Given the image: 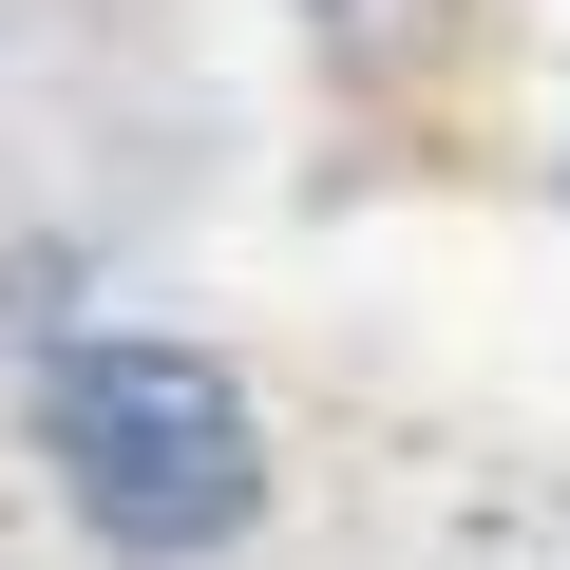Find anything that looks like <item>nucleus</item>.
I'll list each match as a JSON object with an SVG mask.
<instances>
[{
	"mask_svg": "<svg viewBox=\"0 0 570 570\" xmlns=\"http://www.w3.org/2000/svg\"><path fill=\"white\" fill-rule=\"evenodd\" d=\"M39 456H58V494L115 532V551H228L247 532V494H266V438H247V400L190 362V343H77L58 381H39Z\"/></svg>",
	"mask_w": 570,
	"mask_h": 570,
	"instance_id": "f257e3e1",
	"label": "nucleus"
}]
</instances>
